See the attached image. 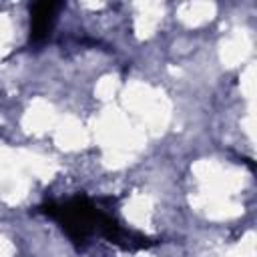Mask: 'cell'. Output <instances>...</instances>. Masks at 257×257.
Instances as JSON below:
<instances>
[{
  "mask_svg": "<svg viewBox=\"0 0 257 257\" xmlns=\"http://www.w3.org/2000/svg\"><path fill=\"white\" fill-rule=\"evenodd\" d=\"M60 8L58 2H36L30 10V40L42 42L54 24L56 10Z\"/></svg>",
  "mask_w": 257,
  "mask_h": 257,
  "instance_id": "obj_2",
  "label": "cell"
},
{
  "mask_svg": "<svg viewBox=\"0 0 257 257\" xmlns=\"http://www.w3.org/2000/svg\"><path fill=\"white\" fill-rule=\"evenodd\" d=\"M42 213L56 219L76 245L86 241L90 231L96 227V219H98V209H94L90 199H86L84 195H76L64 205L46 203L42 205Z\"/></svg>",
  "mask_w": 257,
  "mask_h": 257,
  "instance_id": "obj_1",
  "label": "cell"
}]
</instances>
